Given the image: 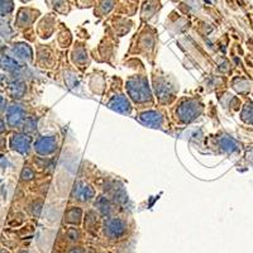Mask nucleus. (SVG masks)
Returning <instances> with one entry per match:
<instances>
[{
  "label": "nucleus",
  "instance_id": "3",
  "mask_svg": "<svg viewBox=\"0 0 253 253\" xmlns=\"http://www.w3.org/2000/svg\"><path fill=\"white\" fill-rule=\"evenodd\" d=\"M18 63L6 55L0 56V69L5 70V71H14L17 69Z\"/></svg>",
  "mask_w": 253,
  "mask_h": 253
},
{
  "label": "nucleus",
  "instance_id": "10",
  "mask_svg": "<svg viewBox=\"0 0 253 253\" xmlns=\"http://www.w3.org/2000/svg\"><path fill=\"white\" fill-rule=\"evenodd\" d=\"M5 107H6V100L1 96V95H0V114L5 110Z\"/></svg>",
  "mask_w": 253,
  "mask_h": 253
},
{
  "label": "nucleus",
  "instance_id": "5",
  "mask_svg": "<svg viewBox=\"0 0 253 253\" xmlns=\"http://www.w3.org/2000/svg\"><path fill=\"white\" fill-rule=\"evenodd\" d=\"M12 10V3L6 0H0V14H6Z\"/></svg>",
  "mask_w": 253,
  "mask_h": 253
},
{
  "label": "nucleus",
  "instance_id": "4",
  "mask_svg": "<svg viewBox=\"0 0 253 253\" xmlns=\"http://www.w3.org/2000/svg\"><path fill=\"white\" fill-rule=\"evenodd\" d=\"M10 92L14 95V98H20L24 92V86L23 84L20 83H13L10 85Z\"/></svg>",
  "mask_w": 253,
  "mask_h": 253
},
{
  "label": "nucleus",
  "instance_id": "8",
  "mask_svg": "<svg viewBox=\"0 0 253 253\" xmlns=\"http://www.w3.org/2000/svg\"><path fill=\"white\" fill-rule=\"evenodd\" d=\"M67 253H86V252H85V250H84L83 247H80V246H74V247L69 248Z\"/></svg>",
  "mask_w": 253,
  "mask_h": 253
},
{
  "label": "nucleus",
  "instance_id": "6",
  "mask_svg": "<svg viewBox=\"0 0 253 253\" xmlns=\"http://www.w3.org/2000/svg\"><path fill=\"white\" fill-rule=\"evenodd\" d=\"M243 118H245L247 122H250V123H253V105L252 104L247 105V108L245 109V112H243Z\"/></svg>",
  "mask_w": 253,
  "mask_h": 253
},
{
  "label": "nucleus",
  "instance_id": "7",
  "mask_svg": "<svg viewBox=\"0 0 253 253\" xmlns=\"http://www.w3.org/2000/svg\"><path fill=\"white\" fill-rule=\"evenodd\" d=\"M67 238H69L70 242L75 243V242H78L79 239L81 238L80 232H79V230H76V229H70L69 233H67Z\"/></svg>",
  "mask_w": 253,
  "mask_h": 253
},
{
  "label": "nucleus",
  "instance_id": "2",
  "mask_svg": "<svg viewBox=\"0 0 253 253\" xmlns=\"http://www.w3.org/2000/svg\"><path fill=\"white\" fill-rule=\"evenodd\" d=\"M10 146H12L13 150L24 153L27 152V150H28L29 141L28 138H26V135L14 134L12 137V141H10Z\"/></svg>",
  "mask_w": 253,
  "mask_h": 253
},
{
  "label": "nucleus",
  "instance_id": "1",
  "mask_svg": "<svg viewBox=\"0 0 253 253\" xmlns=\"http://www.w3.org/2000/svg\"><path fill=\"white\" fill-rule=\"evenodd\" d=\"M23 115L24 112L20 105H18V104L10 105L8 108V112H6V123L9 126H18L20 122L23 121Z\"/></svg>",
  "mask_w": 253,
  "mask_h": 253
},
{
  "label": "nucleus",
  "instance_id": "12",
  "mask_svg": "<svg viewBox=\"0 0 253 253\" xmlns=\"http://www.w3.org/2000/svg\"><path fill=\"white\" fill-rule=\"evenodd\" d=\"M0 253H9L5 248H0Z\"/></svg>",
  "mask_w": 253,
  "mask_h": 253
},
{
  "label": "nucleus",
  "instance_id": "9",
  "mask_svg": "<svg viewBox=\"0 0 253 253\" xmlns=\"http://www.w3.org/2000/svg\"><path fill=\"white\" fill-rule=\"evenodd\" d=\"M22 177H23V180H29V178H32V172L29 169H24L23 172H22Z\"/></svg>",
  "mask_w": 253,
  "mask_h": 253
},
{
  "label": "nucleus",
  "instance_id": "11",
  "mask_svg": "<svg viewBox=\"0 0 253 253\" xmlns=\"http://www.w3.org/2000/svg\"><path fill=\"white\" fill-rule=\"evenodd\" d=\"M6 130V126H5V123H4L1 119H0V134H3L4 132Z\"/></svg>",
  "mask_w": 253,
  "mask_h": 253
}]
</instances>
